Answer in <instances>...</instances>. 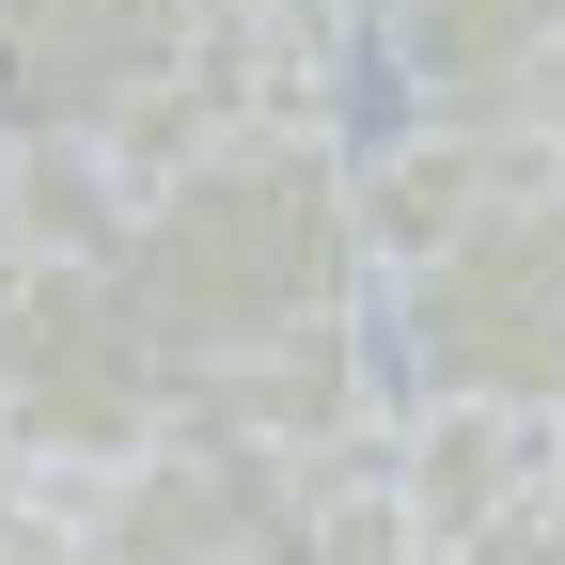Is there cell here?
Masks as SVG:
<instances>
[{"instance_id": "cell-9", "label": "cell", "mask_w": 565, "mask_h": 565, "mask_svg": "<svg viewBox=\"0 0 565 565\" xmlns=\"http://www.w3.org/2000/svg\"><path fill=\"white\" fill-rule=\"evenodd\" d=\"M252 565H424V534L393 503V471L362 456V471H299L282 487V519L252 534Z\"/></svg>"}, {"instance_id": "cell-11", "label": "cell", "mask_w": 565, "mask_h": 565, "mask_svg": "<svg viewBox=\"0 0 565 565\" xmlns=\"http://www.w3.org/2000/svg\"><path fill=\"white\" fill-rule=\"evenodd\" d=\"M534 126H550V158H565V47H550V79H534Z\"/></svg>"}, {"instance_id": "cell-5", "label": "cell", "mask_w": 565, "mask_h": 565, "mask_svg": "<svg viewBox=\"0 0 565 565\" xmlns=\"http://www.w3.org/2000/svg\"><path fill=\"white\" fill-rule=\"evenodd\" d=\"M345 63H362V0H204V32L173 63L141 158H189V141H252V126H345Z\"/></svg>"}, {"instance_id": "cell-7", "label": "cell", "mask_w": 565, "mask_h": 565, "mask_svg": "<svg viewBox=\"0 0 565 565\" xmlns=\"http://www.w3.org/2000/svg\"><path fill=\"white\" fill-rule=\"evenodd\" d=\"M550 173H565V158H550V126H534V110H408L393 141H362L377 267L424 252V236H456V221H487V204H519V189H550Z\"/></svg>"}, {"instance_id": "cell-12", "label": "cell", "mask_w": 565, "mask_h": 565, "mask_svg": "<svg viewBox=\"0 0 565 565\" xmlns=\"http://www.w3.org/2000/svg\"><path fill=\"white\" fill-rule=\"evenodd\" d=\"M0 503H32V456H17V424H0Z\"/></svg>"}, {"instance_id": "cell-4", "label": "cell", "mask_w": 565, "mask_h": 565, "mask_svg": "<svg viewBox=\"0 0 565 565\" xmlns=\"http://www.w3.org/2000/svg\"><path fill=\"white\" fill-rule=\"evenodd\" d=\"M204 0H0V141H95L126 158L158 126Z\"/></svg>"}, {"instance_id": "cell-3", "label": "cell", "mask_w": 565, "mask_h": 565, "mask_svg": "<svg viewBox=\"0 0 565 565\" xmlns=\"http://www.w3.org/2000/svg\"><path fill=\"white\" fill-rule=\"evenodd\" d=\"M173 345L158 315L126 299L110 252H32L17 282H0V424H17L32 487H79L110 456H141L173 424Z\"/></svg>"}, {"instance_id": "cell-8", "label": "cell", "mask_w": 565, "mask_h": 565, "mask_svg": "<svg viewBox=\"0 0 565 565\" xmlns=\"http://www.w3.org/2000/svg\"><path fill=\"white\" fill-rule=\"evenodd\" d=\"M362 47L408 79V110H534L565 0H362Z\"/></svg>"}, {"instance_id": "cell-6", "label": "cell", "mask_w": 565, "mask_h": 565, "mask_svg": "<svg viewBox=\"0 0 565 565\" xmlns=\"http://www.w3.org/2000/svg\"><path fill=\"white\" fill-rule=\"evenodd\" d=\"M282 456H252V440H221V424H158L141 456H110V471H79L63 487V519H79V550L95 565H252V534L282 519Z\"/></svg>"}, {"instance_id": "cell-1", "label": "cell", "mask_w": 565, "mask_h": 565, "mask_svg": "<svg viewBox=\"0 0 565 565\" xmlns=\"http://www.w3.org/2000/svg\"><path fill=\"white\" fill-rule=\"evenodd\" d=\"M126 299L158 315L173 362H252L377 315V221H362V141L345 126H252V141H189V158L126 173L110 221Z\"/></svg>"}, {"instance_id": "cell-10", "label": "cell", "mask_w": 565, "mask_h": 565, "mask_svg": "<svg viewBox=\"0 0 565 565\" xmlns=\"http://www.w3.org/2000/svg\"><path fill=\"white\" fill-rule=\"evenodd\" d=\"M0 565H95V550H79V519H63V487L0 503Z\"/></svg>"}, {"instance_id": "cell-2", "label": "cell", "mask_w": 565, "mask_h": 565, "mask_svg": "<svg viewBox=\"0 0 565 565\" xmlns=\"http://www.w3.org/2000/svg\"><path fill=\"white\" fill-rule=\"evenodd\" d=\"M377 362L408 408H565V173L377 267Z\"/></svg>"}]
</instances>
